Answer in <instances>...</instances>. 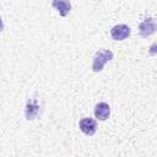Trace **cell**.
<instances>
[{
    "label": "cell",
    "instance_id": "obj_1",
    "mask_svg": "<svg viewBox=\"0 0 157 157\" xmlns=\"http://www.w3.org/2000/svg\"><path fill=\"white\" fill-rule=\"evenodd\" d=\"M114 54L112 50L109 49H99L98 52H96V54L93 55V60H92V71L93 72H101L104 67V65L113 59Z\"/></svg>",
    "mask_w": 157,
    "mask_h": 157
},
{
    "label": "cell",
    "instance_id": "obj_2",
    "mask_svg": "<svg viewBox=\"0 0 157 157\" xmlns=\"http://www.w3.org/2000/svg\"><path fill=\"white\" fill-rule=\"evenodd\" d=\"M42 112V105L39 103V99L36 97L28 98L26 107H25V115L27 120H34L40 115Z\"/></svg>",
    "mask_w": 157,
    "mask_h": 157
},
{
    "label": "cell",
    "instance_id": "obj_3",
    "mask_svg": "<svg viewBox=\"0 0 157 157\" xmlns=\"http://www.w3.org/2000/svg\"><path fill=\"white\" fill-rule=\"evenodd\" d=\"M157 31V20L153 17H146L144 21L139 25V34L142 38H147L156 33Z\"/></svg>",
    "mask_w": 157,
    "mask_h": 157
},
{
    "label": "cell",
    "instance_id": "obj_4",
    "mask_svg": "<svg viewBox=\"0 0 157 157\" xmlns=\"http://www.w3.org/2000/svg\"><path fill=\"white\" fill-rule=\"evenodd\" d=\"M131 34V29L128 25L125 23H119L112 27L110 29V37L114 40H124L126 38H129Z\"/></svg>",
    "mask_w": 157,
    "mask_h": 157
},
{
    "label": "cell",
    "instance_id": "obj_5",
    "mask_svg": "<svg viewBox=\"0 0 157 157\" xmlns=\"http://www.w3.org/2000/svg\"><path fill=\"white\" fill-rule=\"evenodd\" d=\"M78 128L85 135L92 136V135H94V132L97 130V123L92 118H82L78 121Z\"/></svg>",
    "mask_w": 157,
    "mask_h": 157
},
{
    "label": "cell",
    "instance_id": "obj_6",
    "mask_svg": "<svg viewBox=\"0 0 157 157\" xmlns=\"http://www.w3.org/2000/svg\"><path fill=\"white\" fill-rule=\"evenodd\" d=\"M94 117L99 121H104L110 117V107L105 102H99L94 107Z\"/></svg>",
    "mask_w": 157,
    "mask_h": 157
},
{
    "label": "cell",
    "instance_id": "obj_7",
    "mask_svg": "<svg viewBox=\"0 0 157 157\" xmlns=\"http://www.w3.org/2000/svg\"><path fill=\"white\" fill-rule=\"evenodd\" d=\"M52 6L59 12L61 17H66L71 11V2L70 0H53Z\"/></svg>",
    "mask_w": 157,
    "mask_h": 157
},
{
    "label": "cell",
    "instance_id": "obj_8",
    "mask_svg": "<svg viewBox=\"0 0 157 157\" xmlns=\"http://www.w3.org/2000/svg\"><path fill=\"white\" fill-rule=\"evenodd\" d=\"M148 53L150 55H156L157 54V43H152L148 48Z\"/></svg>",
    "mask_w": 157,
    "mask_h": 157
}]
</instances>
